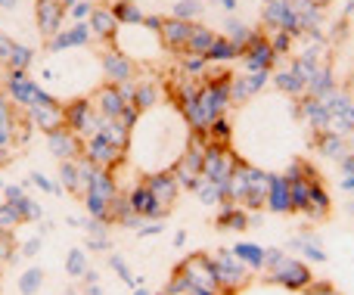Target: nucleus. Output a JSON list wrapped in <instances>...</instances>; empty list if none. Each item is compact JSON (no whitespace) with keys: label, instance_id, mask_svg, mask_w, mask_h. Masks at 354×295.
<instances>
[{"label":"nucleus","instance_id":"4be33fe9","mask_svg":"<svg viewBox=\"0 0 354 295\" xmlns=\"http://www.w3.org/2000/svg\"><path fill=\"white\" fill-rule=\"evenodd\" d=\"M330 211H333L330 193H326L324 180H317V184L311 187V199H308V205H305V211H301V215H305L311 224H320V221H326V218H330Z\"/></svg>","mask_w":354,"mask_h":295},{"label":"nucleus","instance_id":"473e14b6","mask_svg":"<svg viewBox=\"0 0 354 295\" xmlns=\"http://www.w3.org/2000/svg\"><path fill=\"white\" fill-rule=\"evenodd\" d=\"M31 66H35V50L25 47V44H16L12 53H10V59H6L3 72H28Z\"/></svg>","mask_w":354,"mask_h":295},{"label":"nucleus","instance_id":"37998d69","mask_svg":"<svg viewBox=\"0 0 354 295\" xmlns=\"http://www.w3.org/2000/svg\"><path fill=\"white\" fill-rule=\"evenodd\" d=\"M109 265H112V271H115L118 277H122L128 286H137V280L131 277V271H128V265H124V258H122V255H109Z\"/></svg>","mask_w":354,"mask_h":295},{"label":"nucleus","instance_id":"f704fd0d","mask_svg":"<svg viewBox=\"0 0 354 295\" xmlns=\"http://www.w3.org/2000/svg\"><path fill=\"white\" fill-rule=\"evenodd\" d=\"M258 31H252L249 25H243V22H236V19H230V22H227V28H224V37L230 44H236L239 50H245L252 44V37H255Z\"/></svg>","mask_w":354,"mask_h":295},{"label":"nucleus","instance_id":"a18cd8bd","mask_svg":"<svg viewBox=\"0 0 354 295\" xmlns=\"http://www.w3.org/2000/svg\"><path fill=\"white\" fill-rule=\"evenodd\" d=\"M333 292H336V289H333L326 280H317V283H311V286L305 289V295H333Z\"/></svg>","mask_w":354,"mask_h":295},{"label":"nucleus","instance_id":"ddd939ff","mask_svg":"<svg viewBox=\"0 0 354 295\" xmlns=\"http://www.w3.org/2000/svg\"><path fill=\"white\" fill-rule=\"evenodd\" d=\"M268 81H270V72H249V68L233 72V78H230V103H249L252 97H258V93L268 87Z\"/></svg>","mask_w":354,"mask_h":295},{"label":"nucleus","instance_id":"20e7f679","mask_svg":"<svg viewBox=\"0 0 354 295\" xmlns=\"http://www.w3.org/2000/svg\"><path fill=\"white\" fill-rule=\"evenodd\" d=\"M0 91L10 97V103L16 106V109H25V112L56 99L53 93L44 91L35 75H28V72H3V87H0Z\"/></svg>","mask_w":354,"mask_h":295},{"label":"nucleus","instance_id":"0eeeda50","mask_svg":"<svg viewBox=\"0 0 354 295\" xmlns=\"http://www.w3.org/2000/svg\"><path fill=\"white\" fill-rule=\"evenodd\" d=\"M97 62H100L103 84H128V81H137V62L131 56H124L118 47H112V44H106V50H100Z\"/></svg>","mask_w":354,"mask_h":295},{"label":"nucleus","instance_id":"a211bd4d","mask_svg":"<svg viewBox=\"0 0 354 295\" xmlns=\"http://www.w3.org/2000/svg\"><path fill=\"white\" fill-rule=\"evenodd\" d=\"M189 31H193V22H183V19H162L159 25V41L165 50L180 56L187 50V41H189Z\"/></svg>","mask_w":354,"mask_h":295},{"label":"nucleus","instance_id":"c03bdc74","mask_svg":"<svg viewBox=\"0 0 354 295\" xmlns=\"http://www.w3.org/2000/svg\"><path fill=\"white\" fill-rule=\"evenodd\" d=\"M31 184L41 187L44 193H59V184H53L50 178H44V174H31Z\"/></svg>","mask_w":354,"mask_h":295},{"label":"nucleus","instance_id":"4468645a","mask_svg":"<svg viewBox=\"0 0 354 295\" xmlns=\"http://www.w3.org/2000/svg\"><path fill=\"white\" fill-rule=\"evenodd\" d=\"M147 187H149V193H153V199H156V205H159L162 211H171L174 205H177V196H180V184L174 180V174L171 171H153V174H147Z\"/></svg>","mask_w":354,"mask_h":295},{"label":"nucleus","instance_id":"f257e3e1","mask_svg":"<svg viewBox=\"0 0 354 295\" xmlns=\"http://www.w3.org/2000/svg\"><path fill=\"white\" fill-rule=\"evenodd\" d=\"M268 187H270L268 171L249 165V162H239V168L233 171L230 184H227V202L243 205L245 211L264 209L268 205Z\"/></svg>","mask_w":354,"mask_h":295},{"label":"nucleus","instance_id":"8fccbe9b","mask_svg":"<svg viewBox=\"0 0 354 295\" xmlns=\"http://www.w3.org/2000/svg\"><path fill=\"white\" fill-rule=\"evenodd\" d=\"M221 6L224 10H236V0H221Z\"/></svg>","mask_w":354,"mask_h":295},{"label":"nucleus","instance_id":"393cba45","mask_svg":"<svg viewBox=\"0 0 354 295\" xmlns=\"http://www.w3.org/2000/svg\"><path fill=\"white\" fill-rule=\"evenodd\" d=\"M131 103L140 109V115L149 109H156V106L162 103L159 84H156V81H134V97H131Z\"/></svg>","mask_w":354,"mask_h":295},{"label":"nucleus","instance_id":"bb28decb","mask_svg":"<svg viewBox=\"0 0 354 295\" xmlns=\"http://www.w3.org/2000/svg\"><path fill=\"white\" fill-rule=\"evenodd\" d=\"M218 41V31H212L208 25H199L193 22V31H189V41H187V50L183 53H196V56H205L212 50V44ZM180 53V56H183Z\"/></svg>","mask_w":354,"mask_h":295},{"label":"nucleus","instance_id":"f3484780","mask_svg":"<svg viewBox=\"0 0 354 295\" xmlns=\"http://www.w3.org/2000/svg\"><path fill=\"white\" fill-rule=\"evenodd\" d=\"M28 122L37 131H44V134H50L56 128H66V106H62V99H50L44 106H35V109H28Z\"/></svg>","mask_w":354,"mask_h":295},{"label":"nucleus","instance_id":"de8ad7c7","mask_svg":"<svg viewBox=\"0 0 354 295\" xmlns=\"http://www.w3.org/2000/svg\"><path fill=\"white\" fill-rule=\"evenodd\" d=\"M37 246H41V240H28V242L22 246V255H35V252H37Z\"/></svg>","mask_w":354,"mask_h":295},{"label":"nucleus","instance_id":"72a5a7b5","mask_svg":"<svg viewBox=\"0 0 354 295\" xmlns=\"http://www.w3.org/2000/svg\"><path fill=\"white\" fill-rule=\"evenodd\" d=\"M205 137H208V146H230V140H233V124L227 122V115L218 118V122L208 124Z\"/></svg>","mask_w":354,"mask_h":295},{"label":"nucleus","instance_id":"4d7b16f0","mask_svg":"<svg viewBox=\"0 0 354 295\" xmlns=\"http://www.w3.org/2000/svg\"><path fill=\"white\" fill-rule=\"evenodd\" d=\"M333 295H339V292H333Z\"/></svg>","mask_w":354,"mask_h":295},{"label":"nucleus","instance_id":"4c0bfd02","mask_svg":"<svg viewBox=\"0 0 354 295\" xmlns=\"http://www.w3.org/2000/svg\"><path fill=\"white\" fill-rule=\"evenodd\" d=\"M199 12H202V3H199V0H177L174 10H171V16H174V19H183V22H193Z\"/></svg>","mask_w":354,"mask_h":295},{"label":"nucleus","instance_id":"412c9836","mask_svg":"<svg viewBox=\"0 0 354 295\" xmlns=\"http://www.w3.org/2000/svg\"><path fill=\"white\" fill-rule=\"evenodd\" d=\"M274 84L280 87L283 93H289V97H305L308 93V78H305V68L299 66V59H292V66L289 68H280V72L274 75Z\"/></svg>","mask_w":354,"mask_h":295},{"label":"nucleus","instance_id":"39448f33","mask_svg":"<svg viewBox=\"0 0 354 295\" xmlns=\"http://www.w3.org/2000/svg\"><path fill=\"white\" fill-rule=\"evenodd\" d=\"M212 261H214V274H218V283H221V292L224 295H236L252 283V274L255 271L245 267L243 261L233 255V249H221L218 255H212Z\"/></svg>","mask_w":354,"mask_h":295},{"label":"nucleus","instance_id":"e433bc0d","mask_svg":"<svg viewBox=\"0 0 354 295\" xmlns=\"http://www.w3.org/2000/svg\"><path fill=\"white\" fill-rule=\"evenodd\" d=\"M41 283H44V274L37 271V267H28V271L19 277V292H22V295H35L37 289H41Z\"/></svg>","mask_w":354,"mask_h":295},{"label":"nucleus","instance_id":"2eb2a0df","mask_svg":"<svg viewBox=\"0 0 354 295\" xmlns=\"http://www.w3.org/2000/svg\"><path fill=\"white\" fill-rule=\"evenodd\" d=\"M93 41L91 35V25L87 22H68L59 35H53L47 41V50L50 53H66V50H84L87 44Z\"/></svg>","mask_w":354,"mask_h":295},{"label":"nucleus","instance_id":"423d86ee","mask_svg":"<svg viewBox=\"0 0 354 295\" xmlns=\"http://www.w3.org/2000/svg\"><path fill=\"white\" fill-rule=\"evenodd\" d=\"M62 106H66V128L75 131L81 140H91V137L100 134V122H103V115L93 109L91 97H72Z\"/></svg>","mask_w":354,"mask_h":295},{"label":"nucleus","instance_id":"2f4dec72","mask_svg":"<svg viewBox=\"0 0 354 295\" xmlns=\"http://www.w3.org/2000/svg\"><path fill=\"white\" fill-rule=\"evenodd\" d=\"M109 10H112V16L118 19V25H140L143 19H147V16H143V10L134 3V0H115Z\"/></svg>","mask_w":354,"mask_h":295},{"label":"nucleus","instance_id":"6e6d98bb","mask_svg":"<svg viewBox=\"0 0 354 295\" xmlns=\"http://www.w3.org/2000/svg\"><path fill=\"white\" fill-rule=\"evenodd\" d=\"M0 267H3V258H0Z\"/></svg>","mask_w":354,"mask_h":295},{"label":"nucleus","instance_id":"09e8293b","mask_svg":"<svg viewBox=\"0 0 354 295\" xmlns=\"http://www.w3.org/2000/svg\"><path fill=\"white\" fill-rule=\"evenodd\" d=\"M10 159H12V153H10V149H6V146H0V168H3Z\"/></svg>","mask_w":354,"mask_h":295},{"label":"nucleus","instance_id":"c85d7f7f","mask_svg":"<svg viewBox=\"0 0 354 295\" xmlns=\"http://www.w3.org/2000/svg\"><path fill=\"white\" fill-rule=\"evenodd\" d=\"M233 255H236L245 267H252V271H264V265H268V249L255 246V242H236Z\"/></svg>","mask_w":354,"mask_h":295},{"label":"nucleus","instance_id":"f8f14e48","mask_svg":"<svg viewBox=\"0 0 354 295\" xmlns=\"http://www.w3.org/2000/svg\"><path fill=\"white\" fill-rule=\"evenodd\" d=\"M239 59H243V68H249V72H270L277 66V50L270 47V37L258 31Z\"/></svg>","mask_w":354,"mask_h":295},{"label":"nucleus","instance_id":"49530a36","mask_svg":"<svg viewBox=\"0 0 354 295\" xmlns=\"http://www.w3.org/2000/svg\"><path fill=\"white\" fill-rule=\"evenodd\" d=\"M137 234H140V236H156V234H162V224H147V227H137Z\"/></svg>","mask_w":354,"mask_h":295},{"label":"nucleus","instance_id":"3c124183","mask_svg":"<svg viewBox=\"0 0 354 295\" xmlns=\"http://www.w3.org/2000/svg\"><path fill=\"white\" fill-rule=\"evenodd\" d=\"M0 6H3V10H12V6H16V0H0Z\"/></svg>","mask_w":354,"mask_h":295},{"label":"nucleus","instance_id":"aec40b11","mask_svg":"<svg viewBox=\"0 0 354 295\" xmlns=\"http://www.w3.org/2000/svg\"><path fill=\"white\" fill-rule=\"evenodd\" d=\"M268 209L274 211V215H292V190H289L286 174H270Z\"/></svg>","mask_w":354,"mask_h":295},{"label":"nucleus","instance_id":"dca6fc26","mask_svg":"<svg viewBox=\"0 0 354 295\" xmlns=\"http://www.w3.org/2000/svg\"><path fill=\"white\" fill-rule=\"evenodd\" d=\"M47 146H50V153H53L59 162H78L81 155H84V140H81L75 131H68V128L50 131V134H47Z\"/></svg>","mask_w":354,"mask_h":295},{"label":"nucleus","instance_id":"cd10ccee","mask_svg":"<svg viewBox=\"0 0 354 295\" xmlns=\"http://www.w3.org/2000/svg\"><path fill=\"white\" fill-rule=\"evenodd\" d=\"M289 246H292V249H299V252L305 255V258H311V261H326L324 242L317 240V234H314V230H301V234H295Z\"/></svg>","mask_w":354,"mask_h":295},{"label":"nucleus","instance_id":"6e6552de","mask_svg":"<svg viewBox=\"0 0 354 295\" xmlns=\"http://www.w3.org/2000/svg\"><path fill=\"white\" fill-rule=\"evenodd\" d=\"M239 155L230 146H208L205 159H202V180H212V184L227 187L233 178V171L239 168Z\"/></svg>","mask_w":354,"mask_h":295},{"label":"nucleus","instance_id":"c756f323","mask_svg":"<svg viewBox=\"0 0 354 295\" xmlns=\"http://www.w3.org/2000/svg\"><path fill=\"white\" fill-rule=\"evenodd\" d=\"M243 56V50L236 47V44H230L224 35H218V41L212 44V50L205 53V59L208 62H218V66H227V62H233V59H239Z\"/></svg>","mask_w":354,"mask_h":295},{"label":"nucleus","instance_id":"58836bf2","mask_svg":"<svg viewBox=\"0 0 354 295\" xmlns=\"http://www.w3.org/2000/svg\"><path fill=\"white\" fill-rule=\"evenodd\" d=\"M66 271L72 274V277H84V274H87V255H84V249H72V252H68Z\"/></svg>","mask_w":354,"mask_h":295},{"label":"nucleus","instance_id":"a878e982","mask_svg":"<svg viewBox=\"0 0 354 295\" xmlns=\"http://www.w3.org/2000/svg\"><path fill=\"white\" fill-rule=\"evenodd\" d=\"M214 224H218L221 230H245L249 227V211H245L243 205L224 202L218 211V218H214Z\"/></svg>","mask_w":354,"mask_h":295},{"label":"nucleus","instance_id":"6ab92c4d","mask_svg":"<svg viewBox=\"0 0 354 295\" xmlns=\"http://www.w3.org/2000/svg\"><path fill=\"white\" fill-rule=\"evenodd\" d=\"M87 25H91L93 41H103V44H115V35H118V28H122V25H118V19L112 16L109 6H93Z\"/></svg>","mask_w":354,"mask_h":295},{"label":"nucleus","instance_id":"7ed1b4c3","mask_svg":"<svg viewBox=\"0 0 354 295\" xmlns=\"http://www.w3.org/2000/svg\"><path fill=\"white\" fill-rule=\"evenodd\" d=\"M174 277H180L196 295H224L218 283V274H214V261L205 252H196L189 258H183V265L174 267Z\"/></svg>","mask_w":354,"mask_h":295},{"label":"nucleus","instance_id":"7c9ffc66","mask_svg":"<svg viewBox=\"0 0 354 295\" xmlns=\"http://www.w3.org/2000/svg\"><path fill=\"white\" fill-rule=\"evenodd\" d=\"M59 187L75 196H84V184H81L78 162H59Z\"/></svg>","mask_w":354,"mask_h":295},{"label":"nucleus","instance_id":"9d476101","mask_svg":"<svg viewBox=\"0 0 354 295\" xmlns=\"http://www.w3.org/2000/svg\"><path fill=\"white\" fill-rule=\"evenodd\" d=\"M35 22L41 28V35L50 41V37L59 35L68 25V10L59 0H35Z\"/></svg>","mask_w":354,"mask_h":295},{"label":"nucleus","instance_id":"a19ab883","mask_svg":"<svg viewBox=\"0 0 354 295\" xmlns=\"http://www.w3.org/2000/svg\"><path fill=\"white\" fill-rule=\"evenodd\" d=\"M91 12H93L91 0H75V3L68 6V19H72V22H87V19H91Z\"/></svg>","mask_w":354,"mask_h":295},{"label":"nucleus","instance_id":"79ce46f5","mask_svg":"<svg viewBox=\"0 0 354 295\" xmlns=\"http://www.w3.org/2000/svg\"><path fill=\"white\" fill-rule=\"evenodd\" d=\"M292 37L295 35H289V31H274V37H270V47L277 50V56L289 53V47H292Z\"/></svg>","mask_w":354,"mask_h":295},{"label":"nucleus","instance_id":"f03ea898","mask_svg":"<svg viewBox=\"0 0 354 295\" xmlns=\"http://www.w3.org/2000/svg\"><path fill=\"white\" fill-rule=\"evenodd\" d=\"M264 280L274 286H283L289 292H305L314 283V274L305 261L292 258V255L280 252V249H268V265H264Z\"/></svg>","mask_w":354,"mask_h":295},{"label":"nucleus","instance_id":"b1692460","mask_svg":"<svg viewBox=\"0 0 354 295\" xmlns=\"http://www.w3.org/2000/svg\"><path fill=\"white\" fill-rule=\"evenodd\" d=\"M16 122H19V109L10 103L3 91H0V146L10 149L16 143Z\"/></svg>","mask_w":354,"mask_h":295},{"label":"nucleus","instance_id":"9b49d317","mask_svg":"<svg viewBox=\"0 0 354 295\" xmlns=\"http://www.w3.org/2000/svg\"><path fill=\"white\" fill-rule=\"evenodd\" d=\"M91 103L103 118H122V112L131 106V99L122 91V84H100L91 93Z\"/></svg>","mask_w":354,"mask_h":295},{"label":"nucleus","instance_id":"c9c22d12","mask_svg":"<svg viewBox=\"0 0 354 295\" xmlns=\"http://www.w3.org/2000/svg\"><path fill=\"white\" fill-rule=\"evenodd\" d=\"M193 193H196V196H199L205 205H224V202H227V187L212 184V180H199V187H196Z\"/></svg>","mask_w":354,"mask_h":295},{"label":"nucleus","instance_id":"ea45409f","mask_svg":"<svg viewBox=\"0 0 354 295\" xmlns=\"http://www.w3.org/2000/svg\"><path fill=\"white\" fill-rule=\"evenodd\" d=\"M19 224H25L22 215H19V211L12 209L10 202L0 205V230H12V227H19Z\"/></svg>","mask_w":354,"mask_h":295},{"label":"nucleus","instance_id":"1a4fd4ad","mask_svg":"<svg viewBox=\"0 0 354 295\" xmlns=\"http://www.w3.org/2000/svg\"><path fill=\"white\" fill-rule=\"evenodd\" d=\"M84 159L93 162L97 168H106V171H115V168L124 165V159H128V153L118 146H112L106 137H91V140H84Z\"/></svg>","mask_w":354,"mask_h":295},{"label":"nucleus","instance_id":"5701e85b","mask_svg":"<svg viewBox=\"0 0 354 295\" xmlns=\"http://www.w3.org/2000/svg\"><path fill=\"white\" fill-rule=\"evenodd\" d=\"M317 153L320 155H326V159H333V162H342L345 155L351 153V143H348V137H342V134H336V131H320L317 134Z\"/></svg>","mask_w":354,"mask_h":295},{"label":"nucleus","instance_id":"5fc2aeb1","mask_svg":"<svg viewBox=\"0 0 354 295\" xmlns=\"http://www.w3.org/2000/svg\"><path fill=\"white\" fill-rule=\"evenodd\" d=\"M311 3H317V6H324V3H330V0H311Z\"/></svg>","mask_w":354,"mask_h":295},{"label":"nucleus","instance_id":"603ef678","mask_svg":"<svg viewBox=\"0 0 354 295\" xmlns=\"http://www.w3.org/2000/svg\"><path fill=\"white\" fill-rule=\"evenodd\" d=\"M59 3H62V6H66V10H68V6H72V3H75V0H59Z\"/></svg>","mask_w":354,"mask_h":295},{"label":"nucleus","instance_id":"864d4df0","mask_svg":"<svg viewBox=\"0 0 354 295\" xmlns=\"http://www.w3.org/2000/svg\"><path fill=\"white\" fill-rule=\"evenodd\" d=\"M134 295H149L147 289H140V286H137V289H134Z\"/></svg>","mask_w":354,"mask_h":295}]
</instances>
